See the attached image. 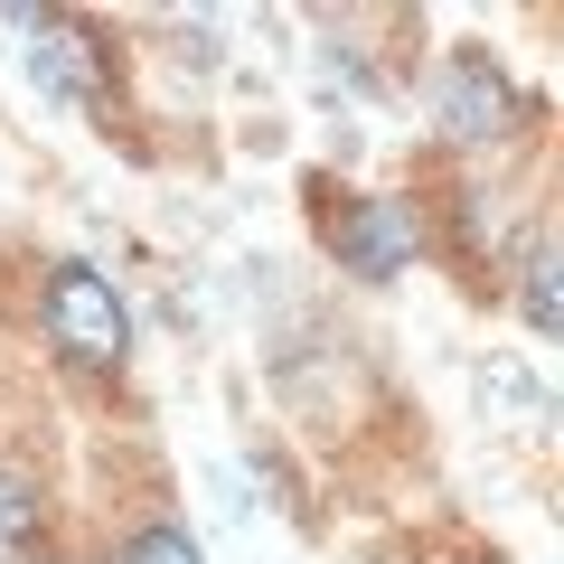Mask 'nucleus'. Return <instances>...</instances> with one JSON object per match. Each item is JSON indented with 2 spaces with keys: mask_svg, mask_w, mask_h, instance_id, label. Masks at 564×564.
<instances>
[{
  "mask_svg": "<svg viewBox=\"0 0 564 564\" xmlns=\"http://www.w3.org/2000/svg\"><path fill=\"white\" fill-rule=\"evenodd\" d=\"M433 122H443L452 151H508V141H527L536 104H527V85L489 47H452L433 66Z\"/></svg>",
  "mask_w": 564,
  "mask_h": 564,
  "instance_id": "3",
  "label": "nucleus"
},
{
  "mask_svg": "<svg viewBox=\"0 0 564 564\" xmlns=\"http://www.w3.org/2000/svg\"><path fill=\"white\" fill-rule=\"evenodd\" d=\"M39 339L57 348L66 367H95V377L132 358V311H122V292H113L104 263L57 254V263L39 273Z\"/></svg>",
  "mask_w": 564,
  "mask_h": 564,
  "instance_id": "1",
  "label": "nucleus"
},
{
  "mask_svg": "<svg viewBox=\"0 0 564 564\" xmlns=\"http://www.w3.org/2000/svg\"><path fill=\"white\" fill-rule=\"evenodd\" d=\"M10 29H29V85H39L57 113H113L122 85H113V39L95 20H66V10H0Z\"/></svg>",
  "mask_w": 564,
  "mask_h": 564,
  "instance_id": "2",
  "label": "nucleus"
},
{
  "mask_svg": "<svg viewBox=\"0 0 564 564\" xmlns=\"http://www.w3.org/2000/svg\"><path fill=\"white\" fill-rule=\"evenodd\" d=\"M47 536V489L20 462H0V555H29Z\"/></svg>",
  "mask_w": 564,
  "mask_h": 564,
  "instance_id": "6",
  "label": "nucleus"
},
{
  "mask_svg": "<svg viewBox=\"0 0 564 564\" xmlns=\"http://www.w3.org/2000/svg\"><path fill=\"white\" fill-rule=\"evenodd\" d=\"M527 273H518V311H527V339H555L564 329V273H555V236L527 245Z\"/></svg>",
  "mask_w": 564,
  "mask_h": 564,
  "instance_id": "5",
  "label": "nucleus"
},
{
  "mask_svg": "<svg viewBox=\"0 0 564 564\" xmlns=\"http://www.w3.org/2000/svg\"><path fill=\"white\" fill-rule=\"evenodd\" d=\"M480 386H489V404H508V414H545V386H536V377H527V367H518V358H499V367H489V377H480Z\"/></svg>",
  "mask_w": 564,
  "mask_h": 564,
  "instance_id": "8",
  "label": "nucleus"
},
{
  "mask_svg": "<svg viewBox=\"0 0 564 564\" xmlns=\"http://www.w3.org/2000/svg\"><path fill=\"white\" fill-rule=\"evenodd\" d=\"M104 564H207V555L188 545V527H170V518H132L113 545H104Z\"/></svg>",
  "mask_w": 564,
  "mask_h": 564,
  "instance_id": "7",
  "label": "nucleus"
},
{
  "mask_svg": "<svg viewBox=\"0 0 564 564\" xmlns=\"http://www.w3.org/2000/svg\"><path fill=\"white\" fill-rule=\"evenodd\" d=\"M321 245L339 273L358 282H395L404 263H423V217L404 188H348V198L321 207Z\"/></svg>",
  "mask_w": 564,
  "mask_h": 564,
  "instance_id": "4",
  "label": "nucleus"
}]
</instances>
